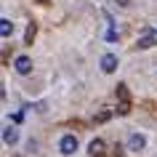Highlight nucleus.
Wrapping results in <instances>:
<instances>
[{"label":"nucleus","mask_w":157,"mask_h":157,"mask_svg":"<svg viewBox=\"0 0 157 157\" xmlns=\"http://www.w3.org/2000/svg\"><path fill=\"white\" fill-rule=\"evenodd\" d=\"M59 149H61L64 155H72L75 149H77V139H75L72 133H69V136H64V139L59 141Z\"/></svg>","instance_id":"f257e3e1"},{"label":"nucleus","mask_w":157,"mask_h":157,"mask_svg":"<svg viewBox=\"0 0 157 157\" xmlns=\"http://www.w3.org/2000/svg\"><path fill=\"white\" fill-rule=\"evenodd\" d=\"M13 67H16L19 75H29V72H32V59H29V56H19Z\"/></svg>","instance_id":"f03ea898"},{"label":"nucleus","mask_w":157,"mask_h":157,"mask_svg":"<svg viewBox=\"0 0 157 157\" xmlns=\"http://www.w3.org/2000/svg\"><path fill=\"white\" fill-rule=\"evenodd\" d=\"M144 144H147V141H144L141 133H131V139H128V149H131V152H141Z\"/></svg>","instance_id":"7ed1b4c3"},{"label":"nucleus","mask_w":157,"mask_h":157,"mask_svg":"<svg viewBox=\"0 0 157 157\" xmlns=\"http://www.w3.org/2000/svg\"><path fill=\"white\" fill-rule=\"evenodd\" d=\"M88 152H91V157H104V152H107V149H104V141L93 139L91 144H88Z\"/></svg>","instance_id":"20e7f679"},{"label":"nucleus","mask_w":157,"mask_h":157,"mask_svg":"<svg viewBox=\"0 0 157 157\" xmlns=\"http://www.w3.org/2000/svg\"><path fill=\"white\" fill-rule=\"evenodd\" d=\"M101 69H104V72H115L117 69V56L115 53H107V56L101 59Z\"/></svg>","instance_id":"39448f33"},{"label":"nucleus","mask_w":157,"mask_h":157,"mask_svg":"<svg viewBox=\"0 0 157 157\" xmlns=\"http://www.w3.org/2000/svg\"><path fill=\"white\" fill-rule=\"evenodd\" d=\"M3 141H6L8 147H13V144L19 141V131L16 128H6V131H3Z\"/></svg>","instance_id":"423d86ee"},{"label":"nucleus","mask_w":157,"mask_h":157,"mask_svg":"<svg viewBox=\"0 0 157 157\" xmlns=\"http://www.w3.org/2000/svg\"><path fill=\"white\" fill-rule=\"evenodd\" d=\"M155 40H157V35H155V32H147L144 37H139V43H136V45H139V48H152V45H155Z\"/></svg>","instance_id":"0eeeda50"},{"label":"nucleus","mask_w":157,"mask_h":157,"mask_svg":"<svg viewBox=\"0 0 157 157\" xmlns=\"http://www.w3.org/2000/svg\"><path fill=\"white\" fill-rule=\"evenodd\" d=\"M117 96H120V104H125V107H131V96H128V88H125L123 83L117 85Z\"/></svg>","instance_id":"6e6552de"},{"label":"nucleus","mask_w":157,"mask_h":157,"mask_svg":"<svg viewBox=\"0 0 157 157\" xmlns=\"http://www.w3.org/2000/svg\"><path fill=\"white\" fill-rule=\"evenodd\" d=\"M11 32H13V21H8V19H0V35H3V37H8Z\"/></svg>","instance_id":"1a4fd4ad"},{"label":"nucleus","mask_w":157,"mask_h":157,"mask_svg":"<svg viewBox=\"0 0 157 157\" xmlns=\"http://www.w3.org/2000/svg\"><path fill=\"white\" fill-rule=\"evenodd\" d=\"M35 32H37V27H35V21L29 27H27V35H24V43L27 45H32V40H35Z\"/></svg>","instance_id":"9d476101"},{"label":"nucleus","mask_w":157,"mask_h":157,"mask_svg":"<svg viewBox=\"0 0 157 157\" xmlns=\"http://www.w3.org/2000/svg\"><path fill=\"white\" fill-rule=\"evenodd\" d=\"M117 37H120V32H117L115 27H112V29H109V32H107V40H109V43H115Z\"/></svg>","instance_id":"9b49d317"},{"label":"nucleus","mask_w":157,"mask_h":157,"mask_svg":"<svg viewBox=\"0 0 157 157\" xmlns=\"http://www.w3.org/2000/svg\"><path fill=\"white\" fill-rule=\"evenodd\" d=\"M107 117H109V112H101V115H96V123H104Z\"/></svg>","instance_id":"f8f14e48"},{"label":"nucleus","mask_w":157,"mask_h":157,"mask_svg":"<svg viewBox=\"0 0 157 157\" xmlns=\"http://www.w3.org/2000/svg\"><path fill=\"white\" fill-rule=\"evenodd\" d=\"M117 6H120V8H128V6H131V0H117Z\"/></svg>","instance_id":"ddd939ff"}]
</instances>
